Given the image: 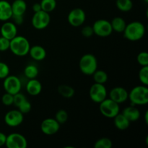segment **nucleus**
Returning a JSON list of instances; mask_svg holds the SVG:
<instances>
[{"label":"nucleus","instance_id":"obj_41","mask_svg":"<svg viewBox=\"0 0 148 148\" xmlns=\"http://www.w3.org/2000/svg\"><path fill=\"white\" fill-rule=\"evenodd\" d=\"M145 121L146 124H148V111H147L145 112Z\"/></svg>","mask_w":148,"mask_h":148},{"label":"nucleus","instance_id":"obj_20","mask_svg":"<svg viewBox=\"0 0 148 148\" xmlns=\"http://www.w3.org/2000/svg\"><path fill=\"white\" fill-rule=\"evenodd\" d=\"M113 119H114V124L116 128L119 130H126L129 128L131 123L120 112Z\"/></svg>","mask_w":148,"mask_h":148},{"label":"nucleus","instance_id":"obj_22","mask_svg":"<svg viewBox=\"0 0 148 148\" xmlns=\"http://www.w3.org/2000/svg\"><path fill=\"white\" fill-rule=\"evenodd\" d=\"M110 23H111L113 31H115L116 33H123L127 26L125 20L121 17H114Z\"/></svg>","mask_w":148,"mask_h":148},{"label":"nucleus","instance_id":"obj_11","mask_svg":"<svg viewBox=\"0 0 148 148\" xmlns=\"http://www.w3.org/2000/svg\"><path fill=\"white\" fill-rule=\"evenodd\" d=\"M86 20V14L81 8H75L69 12L67 20L69 25L73 27H79L82 25Z\"/></svg>","mask_w":148,"mask_h":148},{"label":"nucleus","instance_id":"obj_15","mask_svg":"<svg viewBox=\"0 0 148 148\" xmlns=\"http://www.w3.org/2000/svg\"><path fill=\"white\" fill-rule=\"evenodd\" d=\"M1 36L6 38L8 40H11L17 35V25L12 21L4 22L0 28Z\"/></svg>","mask_w":148,"mask_h":148},{"label":"nucleus","instance_id":"obj_25","mask_svg":"<svg viewBox=\"0 0 148 148\" xmlns=\"http://www.w3.org/2000/svg\"><path fill=\"white\" fill-rule=\"evenodd\" d=\"M39 70L37 66L34 64H28L25 67L24 75L27 78L30 79H34L36 78L38 75Z\"/></svg>","mask_w":148,"mask_h":148},{"label":"nucleus","instance_id":"obj_24","mask_svg":"<svg viewBox=\"0 0 148 148\" xmlns=\"http://www.w3.org/2000/svg\"><path fill=\"white\" fill-rule=\"evenodd\" d=\"M116 6L119 10L127 12L132 10L133 7V2L132 0H116Z\"/></svg>","mask_w":148,"mask_h":148},{"label":"nucleus","instance_id":"obj_23","mask_svg":"<svg viewBox=\"0 0 148 148\" xmlns=\"http://www.w3.org/2000/svg\"><path fill=\"white\" fill-rule=\"evenodd\" d=\"M58 92L63 98H71L75 95V90L72 87L68 85H61L58 87Z\"/></svg>","mask_w":148,"mask_h":148},{"label":"nucleus","instance_id":"obj_40","mask_svg":"<svg viewBox=\"0 0 148 148\" xmlns=\"http://www.w3.org/2000/svg\"><path fill=\"white\" fill-rule=\"evenodd\" d=\"M32 9H33V10L34 12H37L42 10L40 4V3H38V2L34 3V4H33V5L32 6Z\"/></svg>","mask_w":148,"mask_h":148},{"label":"nucleus","instance_id":"obj_39","mask_svg":"<svg viewBox=\"0 0 148 148\" xmlns=\"http://www.w3.org/2000/svg\"><path fill=\"white\" fill-rule=\"evenodd\" d=\"M6 140H7V135L4 133L0 132V147L5 145Z\"/></svg>","mask_w":148,"mask_h":148},{"label":"nucleus","instance_id":"obj_33","mask_svg":"<svg viewBox=\"0 0 148 148\" xmlns=\"http://www.w3.org/2000/svg\"><path fill=\"white\" fill-rule=\"evenodd\" d=\"M27 100L25 95L24 94L21 93L20 92H17V93L14 94V101H13V105L15 106L16 107H18L23 103V102Z\"/></svg>","mask_w":148,"mask_h":148},{"label":"nucleus","instance_id":"obj_4","mask_svg":"<svg viewBox=\"0 0 148 148\" xmlns=\"http://www.w3.org/2000/svg\"><path fill=\"white\" fill-rule=\"evenodd\" d=\"M79 67L82 74L92 75L98 69L97 58L92 53L84 54L79 62Z\"/></svg>","mask_w":148,"mask_h":148},{"label":"nucleus","instance_id":"obj_36","mask_svg":"<svg viewBox=\"0 0 148 148\" xmlns=\"http://www.w3.org/2000/svg\"><path fill=\"white\" fill-rule=\"evenodd\" d=\"M10 40L3 36H0V52L7 51L10 49Z\"/></svg>","mask_w":148,"mask_h":148},{"label":"nucleus","instance_id":"obj_32","mask_svg":"<svg viewBox=\"0 0 148 148\" xmlns=\"http://www.w3.org/2000/svg\"><path fill=\"white\" fill-rule=\"evenodd\" d=\"M10 69L8 65L4 62H0V79H4L10 75Z\"/></svg>","mask_w":148,"mask_h":148},{"label":"nucleus","instance_id":"obj_5","mask_svg":"<svg viewBox=\"0 0 148 148\" xmlns=\"http://www.w3.org/2000/svg\"><path fill=\"white\" fill-rule=\"evenodd\" d=\"M99 110L103 116L113 119L120 112V106L111 98H106L99 103Z\"/></svg>","mask_w":148,"mask_h":148},{"label":"nucleus","instance_id":"obj_42","mask_svg":"<svg viewBox=\"0 0 148 148\" xmlns=\"http://www.w3.org/2000/svg\"><path fill=\"white\" fill-rule=\"evenodd\" d=\"M144 1L145 3H148V0H144Z\"/></svg>","mask_w":148,"mask_h":148},{"label":"nucleus","instance_id":"obj_30","mask_svg":"<svg viewBox=\"0 0 148 148\" xmlns=\"http://www.w3.org/2000/svg\"><path fill=\"white\" fill-rule=\"evenodd\" d=\"M68 114L65 110L60 109L56 113L55 115V119L58 121L60 124H63L66 123L68 120Z\"/></svg>","mask_w":148,"mask_h":148},{"label":"nucleus","instance_id":"obj_3","mask_svg":"<svg viewBox=\"0 0 148 148\" xmlns=\"http://www.w3.org/2000/svg\"><path fill=\"white\" fill-rule=\"evenodd\" d=\"M128 99L132 106H144L148 103V88L146 85L134 87L129 92Z\"/></svg>","mask_w":148,"mask_h":148},{"label":"nucleus","instance_id":"obj_8","mask_svg":"<svg viewBox=\"0 0 148 148\" xmlns=\"http://www.w3.org/2000/svg\"><path fill=\"white\" fill-rule=\"evenodd\" d=\"M3 88L6 92L14 95L20 92L22 88V82L20 78L14 75H8L4 79Z\"/></svg>","mask_w":148,"mask_h":148},{"label":"nucleus","instance_id":"obj_37","mask_svg":"<svg viewBox=\"0 0 148 148\" xmlns=\"http://www.w3.org/2000/svg\"><path fill=\"white\" fill-rule=\"evenodd\" d=\"M81 33H82V36L85 38H90L94 34L92 27V26H90V25L84 26V27L82 28Z\"/></svg>","mask_w":148,"mask_h":148},{"label":"nucleus","instance_id":"obj_35","mask_svg":"<svg viewBox=\"0 0 148 148\" xmlns=\"http://www.w3.org/2000/svg\"><path fill=\"white\" fill-rule=\"evenodd\" d=\"M18 110L22 113L23 114H27L31 111L32 105L27 100H26L25 102H23L20 106L17 107Z\"/></svg>","mask_w":148,"mask_h":148},{"label":"nucleus","instance_id":"obj_28","mask_svg":"<svg viewBox=\"0 0 148 148\" xmlns=\"http://www.w3.org/2000/svg\"><path fill=\"white\" fill-rule=\"evenodd\" d=\"M113 145L112 141L109 138L103 137L97 140L94 144L95 148H111Z\"/></svg>","mask_w":148,"mask_h":148},{"label":"nucleus","instance_id":"obj_13","mask_svg":"<svg viewBox=\"0 0 148 148\" xmlns=\"http://www.w3.org/2000/svg\"><path fill=\"white\" fill-rule=\"evenodd\" d=\"M60 124L54 118H47L40 124V130L46 135H53L59 132Z\"/></svg>","mask_w":148,"mask_h":148},{"label":"nucleus","instance_id":"obj_18","mask_svg":"<svg viewBox=\"0 0 148 148\" xmlns=\"http://www.w3.org/2000/svg\"><path fill=\"white\" fill-rule=\"evenodd\" d=\"M121 114L130 121V122H134L139 120L140 117V112L138 108L135 107V106H127L123 110Z\"/></svg>","mask_w":148,"mask_h":148},{"label":"nucleus","instance_id":"obj_12","mask_svg":"<svg viewBox=\"0 0 148 148\" xmlns=\"http://www.w3.org/2000/svg\"><path fill=\"white\" fill-rule=\"evenodd\" d=\"M4 122L10 127H17L21 125L24 120V114L18 109L11 110L6 113L4 116Z\"/></svg>","mask_w":148,"mask_h":148},{"label":"nucleus","instance_id":"obj_16","mask_svg":"<svg viewBox=\"0 0 148 148\" xmlns=\"http://www.w3.org/2000/svg\"><path fill=\"white\" fill-rule=\"evenodd\" d=\"M12 16L11 4L6 0H0V21L10 20Z\"/></svg>","mask_w":148,"mask_h":148},{"label":"nucleus","instance_id":"obj_6","mask_svg":"<svg viewBox=\"0 0 148 148\" xmlns=\"http://www.w3.org/2000/svg\"><path fill=\"white\" fill-rule=\"evenodd\" d=\"M89 95L92 101L95 103H100L107 98L108 92L104 84L95 82L90 88Z\"/></svg>","mask_w":148,"mask_h":148},{"label":"nucleus","instance_id":"obj_1","mask_svg":"<svg viewBox=\"0 0 148 148\" xmlns=\"http://www.w3.org/2000/svg\"><path fill=\"white\" fill-rule=\"evenodd\" d=\"M145 27L140 21H133L127 24L124 32V36L130 41H137L144 37L145 34Z\"/></svg>","mask_w":148,"mask_h":148},{"label":"nucleus","instance_id":"obj_29","mask_svg":"<svg viewBox=\"0 0 148 148\" xmlns=\"http://www.w3.org/2000/svg\"><path fill=\"white\" fill-rule=\"evenodd\" d=\"M139 79L143 85L147 86L148 85V66H142L139 72Z\"/></svg>","mask_w":148,"mask_h":148},{"label":"nucleus","instance_id":"obj_19","mask_svg":"<svg viewBox=\"0 0 148 148\" xmlns=\"http://www.w3.org/2000/svg\"><path fill=\"white\" fill-rule=\"evenodd\" d=\"M29 54L35 61H42L46 57V51L43 46L36 45L30 48Z\"/></svg>","mask_w":148,"mask_h":148},{"label":"nucleus","instance_id":"obj_7","mask_svg":"<svg viewBox=\"0 0 148 148\" xmlns=\"http://www.w3.org/2000/svg\"><path fill=\"white\" fill-rule=\"evenodd\" d=\"M50 22L51 17L49 13L43 10L34 12L31 20L33 27L37 30H43L46 28L50 24Z\"/></svg>","mask_w":148,"mask_h":148},{"label":"nucleus","instance_id":"obj_27","mask_svg":"<svg viewBox=\"0 0 148 148\" xmlns=\"http://www.w3.org/2000/svg\"><path fill=\"white\" fill-rule=\"evenodd\" d=\"M41 10L49 13L53 12L56 7V0H41L40 2Z\"/></svg>","mask_w":148,"mask_h":148},{"label":"nucleus","instance_id":"obj_31","mask_svg":"<svg viewBox=\"0 0 148 148\" xmlns=\"http://www.w3.org/2000/svg\"><path fill=\"white\" fill-rule=\"evenodd\" d=\"M137 62L142 66H148V53L146 51H142L137 55Z\"/></svg>","mask_w":148,"mask_h":148},{"label":"nucleus","instance_id":"obj_17","mask_svg":"<svg viewBox=\"0 0 148 148\" xmlns=\"http://www.w3.org/2000/svg\"><path fill=\"white\" fill-rule=\"evenodd\" d=\"M26 90H27V93L32 96L38 95L42 91L41 83L36 78L30 79L26 85Z\"/></svg>","mask_w":148,"mask_h":148},{"label":"nucleus","instance_id":"obj_10","mask_svg":"<svg viewBox=\"0 0 148 148\" xmlns=\"http://www.w3.org/2000/svg\"><path fill=\"white\" fill-rule=\"evenodd\" d=\"M5 146L7 148H26L27 147V141L23 134L12 133L7 136Z\"/></svg>","mask_w":148,"mask_h":148},{"label":"nucleus","instance_id":"obj_21","mask_svg":"<svg viewBox=\"0 0 148 148\" xmlns=\"http://www.w3.org/2000/svg\"><path fill=\"white\" fill-rule=\"evenodd\" d=\"M12 14L24 15L27 10V4L24 0H14L11 4Z\"/></svg>","mask_w":148,"mask_h":148},{"label":"nucleus","instance_id":"obj_14","mask_svg":"<svg viewBox=\"0 0 148 148\" xmlns=\"http://www.w3.org/2000/svg\"><path fill=\"white\" fill-rule=\"evenodd\" d=\"M128 91L122 87H115L109 92V98L119 105L127 101L128 100Z\"/></svg>","mask_w":148,"mask_h":148},{"label":"nucleus","instance_id":"obj_26","mask_svg":"<svg viewBox=\"0 0 148 148\" xmlns=\"http://www.w3.org/2000/svg\"><path fill=\"white\" fill-rule=\"evenodd\" d=\"M92 75L93 77V80L95 83L105 84L108 79V74L103 70H98L97 69Z\"/></svg>","mask_w":148,"mask_h":148},{"label":"nucleus","instance_id":"obj_34","mask_svg":"<svg viewBox=\"0 0 148 148\" xmlns=\"http://www.w3.org/2000/svg\"><path fill=\"white\" fill-rule=\"evenodd\" d=\"M13 101H14V95H12L8 92H5L1 97V103L7 106L13 105Z\"/></svg>","mask_w":148,"mask_h":148},{"label":"nucleus","instance_id":"obj_9","mask_svg":"<svg viewBox=\"0 0 148 148\" xmlns=\"http://www.w3.org/2000/svg\"><path fill=\"white\" fill-rule=\"evenodd\" d=\"M92 27L94 34L99 37H108L113 33L111 23L104 19L96 20Z\"/></svg>","mask_w":148,"mask_h":148},{"label":"nucleus","instance_id":"obj_38","mask_svg":"<svg viewBox=\"0 0 148 148\" xmlns=\"http://www.w3.org/2000/svg\"><path fill=\"white\" fill-rule=\"evenodd\" d=\"M10 20H12V22H13L16 25H20L23 24V22H24V17H23V15L12 14V16Z\"/></svg>","mask_w":148,"mask_h":148},{"label":"nucleus","instance_id":"obj_2","mask_svg":"<svg viewBox=\"0 0 148 148\" xmlns=\"http://www.w3.org/2000/svg\"><path fill=\"white\" fill-rule=\"evenodd\" d=\"M30 48V42L24 36L17 35L10 40V50L17 56H25L28 54Z\"/></svg>","mask_w":148,"mask_h":148}]
</instances>
